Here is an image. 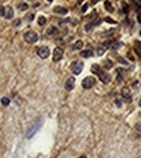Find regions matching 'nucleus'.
Masks as SVG:
<instances>
[{
	"instance_id": "obj_18",
	"label": "nucleus",
	"mask_w": 141,
	"mask_h": 158,
	"mask_svg": "<svg viewBox=\"0 0 141 158\" xmlns=\"http://www.w3.org/2000/svg\"><path fill=\"white\" fill-rule=\"evenodd\" d=\"M105 8H106V10H109V12H113L114 10L113 6H111V3H109V2H105Z\"/></svg>"
},
{
	"instance_id": "obj_7",
	"label": "nucleus",
	"mask_w": 141,
	"mask_h": 158,
	"mask_svg": "<svg viewBox=\"0 0 141 158\" xmlns=\"http://www.w3.org/2000/svg\"><path fill=\"white\" fill-rule=\"evenodd\" d=\"M64 56V51L62 48L60 47H56L55 49H53V61H60Z\"/></svg>"
},
{
	"instance_id": "obj_12",
	"label": "nucleus",
	"mask_w": 141,
	"mask_h": 158,
	"mask_svg": "<svg viewBox=\"0 0 141 158\" xmlns=\"http://www.w3.org/2000/svg\"><path fill=\"white\" fill-rule=\"evenodd\" d=\"M107 45H110V43L109 42H106V43H104L101 47L98 48V51H97V53H98V56H101V55H104V52L106 51V48H107Z\"/></svg>"
},
{
	"instance_id": "obj_6",
	"label": "nucleus",
	"mask_w": 141,
	"mask_h": 158,
	"mask_svg": "<svg viewBox=\"0 0 141 158\" xmlns=\"http://www.w3.org/2000/svg\"><path fill=\"white\" fill-rule=\"evenodd\" d=\"M36 53H38V56H39L40 58H43V60H44V58L49 57L51 51H49V48H48V47H45V45H43V47H39V48H38Z\"/></svg>"
},
{
	"instance_id": "obj_14",
	"label": "nucleus",
	"mask_w": 141,
	"mask_h": 158,
	"mask_svg": "<svg viewBox=\"0 0 141 158\" xmlns=\"http://www.w3.org/2000/svg\"><path fill=\"white\" fill-rule=\"evenodd\" d=\"M18 9L19 10H27L29 9V4L27 3H19L18 4Z\"/></svg>"
},
{
	"instance_id": "obj_31",
	"label": "nucleus",
	"mask_w": 141,
	"mask_h": 158,
	"mask_svg": "<svg viewBox=\"0 0 141 158\" xmlns=\"http://www.w3.org/2000/svg\"><path fill=\"white\" fill-rule=\"evenodd\" d=\"M140 106H141V100H140Z\"/></svg>"
},
{
	"instance_id": "obj_22",
	"label": "nucleus",
	"mask_w": 141,
	"mask_h": 158,
	"mask_svg": "<svg viewBox=\"0 0 141 158\" xmlns=\"http://www.w3.org/2000/svg\"><path fill=\"white\" fill-rule=\"evenodd\" d=\"M38 22H39V25H40V26H43V25H44V23L47 22V18L42 16V17H40V18H39V21H38Z\"/></svg>"
},
{
	"instance_id": "obj_28",
	"label": "nucleus",
	"mask_w": 141,
	"mask_h": 158,
	"mask_svg": "<svg viewBox=\"0 0 141 158\" xmlns=\"http://www.w3.org/2000/svg\"><path fill=\"white\" fill-rule=\"evenodd\" d=\"M115 105H117V106H120L122 104H120V101H115Z\"/></svg>"
},
{
	"instance_id": "obj_9",
	"label": "nucleus",
	"mask_w": 141,
	"mask_h": 158,
	"mask_svg": "<svg viewBox=\"0 0 141 158\" xmlns=\"http://www.w3.org/2000/svg\"><path fill=\"white\" fill-rule=\"evenodd\" d=\"M122 96L126 98V101H128V102H131V101H132V98H131V91H130V88H128V87L122 88Z\"/></svg>"
},
{
	"instance_id": "obj_32",
	"label": "nucleus",
	"mask_w": 141,
	"mask_h": 158,
	"mask_svg": "<svg viewBox=\"0 0 141 158\" xmlns=\"http://www.w3.org/2000/svg\"><path fill=\"white\" fill-rule=\"evenodd\" d=\"M140 35H141V31H140Z\"/></svg>"
},
{
	"instance_id": "obj_5",
	"label": "nucleus",
	"mask_w": 141,
	"mask_h": 158,
	"mask_svg": "<svg viewBox=\"0 0 141 158\" xmlns=\"http://www.w3.org/2000/svg\"><path fill=\"white\" fill-rule=\"evenodd\" d=\"M83 62L82 61H75V62H73L71 65V70H73V73L75 74V75H79L80 73H82V70H83Z\"/></svg>"
},
{
	"instance_id": "obj_13",
	"label": "nucleus",
	"mask_w": 141,
	"mask_h": 158,
	"mask_svg": "<svg viewBox=\"0 0 141 158\" xmlns=\"http://www.w3.org/2000/svg\"><path fill=\"white\" fill-rule=\"evenodd\" d=\"M4 17L10 19L13 17V9L10 8V6H8V8H5V13H4Z\"/></svg>"
},
{
	"instance_id": "obj_1",
	"label": "nucleus",
	"mask_w": 141,
	"mask_h": 158,
	"mask_svg": "<svg viewBox=\"0 0 141 158\" xmlns=\"http://www.w3.org/2000/svg\"><path fill=\"white\" fill-rule=\"evenodd\" d=\"M91 70H92V73H95V74H97L98 75V78H100V81H101L102 83H105V84H107V83H110L111 82V77L107 74V73H105V71H102L101 69H100V66L98 65H92V68H91Z\"/></svg>"
},
{
	"instance_id": "obj_27",
	"label": "nucleus",
	"mask_w": 141,
	"mask_h": 158,
	"mask_svg": "<svg viewBox=\"0 0 141 158\" xmlns=\"http://www.w3.org/2000/svg\"><path fill=\"white\" fill-rule=\"evenodd\" d=\"M19 23H21V21H19V19H17V21H15V23H13V25H15V26H18Z\"/></svg>"
},
{
	"instance_id": "obj_21",
	"label": "nucleus",
	"mask_w": 141,
	"mask_h": 158,
	"mask_svg": "<svg viewBox=\"0 0 141 158\" xmlns=\"http://www.w3.org/2000/svg\"><path fill=\"white\" fill-rule=\"evenodd\" d=\"M122 45H123L122 43H118V42H117V43H114V44H113L111 49H114V51H115V49H118V48H120V47H122Z\"/></svg>"
},
{
	"instance_id": "obj_17",
	"label": "nucleus",
	"mask_w": 141,
	"mask_h": 158,
	"mask_svg": "<svg viewBox=\"0 0 141 158\" xmlns=\"http://www.w3.org/2000/svg\"><path fill=\"white\" fill-rule=\"evenodd\" d=\"M82 47H83V42H82V40L75 42V43H74V45H73V48H74V49H80Z\"/></svg>"
},
{
	"instance_id": "obj_19",
	"label": "nucleus",
	"mask_w": 141,
	"mask_h": 158,
	"mask_svg": "<svg viewBox=\"0 0 141 158\" xmlns=\"http://www.w3.org/2000/svg\"><path fill=\"white\" fill-rule=\"evenodd\" d=\"M2 104L4 105V106H8V105H9V98L8 97H3L2 98Z\"/></svg>"
},
{
	"instance_id": "obj_15",
	"label": "nucleus",
	"mask_w": 141,
	"mask_h": 158,
	"mask_svg": "<svg viewBox=\"0 0 141 158\" xmlns=\"http://www.w3.org/2000/svg\"><path fill=\"white\" fill-rule=\"evenodd\" d=\"M100 22H101V21H100V19H98V21H96V22H93V23H88V25H87V26H85V31H91V30L93 29V26H95V25H98Z\"/></svg>"
},
{
	"instance_id": "obj_25",
	"label": "nucleus",
	"mask_w": 141,
	"mask_h": 158,
	"mask_svg": "<svg viewBox=\"0 0 141 158\" xmlns=\"http://www.w3.org/2000/svg\"><path fill=\"white\" fill-rule=\"evenodd\" d=\"M87 8H88V4H84V5H83V8H82V10H83V12H85V10H87Z\"/></svg>"
},
{
	"instance_id": "obj_29",
	"label": "nucleus",
	"mask_w": 141,
	"mask_h": 158,
	"mask_svg": "<svg viewBox=\"0 0 141 158\" xmlns=\"http://www.w3.org/2000/svg\"><path fill=\"white\" fill-rule=\"evenodd\" d=\"M29 19L31 21V19H34V15H30V17H29Z\"/></svg>"
},
{
	"instance_id": "obj_11",
	"label": "nucleus",
	"mask_w": 141,
	"mask_h": 158,
	"mask_svg": "<svg viewBox=\"0 0 141 158\" xmlns=\"http://www.w3.org/2000/svg\"><path fill=\"white\" fill-rule=\"evenodd\" d=\"M80 56L84 57V58L92 57V56H93V51H92V49H85V51H82V52H80Z\"/></svg>"
},
{
	"instance_id": "obj_23",
	"label": "nucleus",
	"mask_w": 141,
	"mask_h": 158,
	"mask_svg": "<svg viewBox=\"0 0 141 158\" xmlns=\"http://www.w3.org/2000/svg\"><path fill=\"white\" fill-rule=\"evenodd\" d=\"M4 13H5V8H4L3 5H0V17H3Z\"/></svg>"
},
{
	"instance_id": "obj_2",
	"label": "nucleus",
	"mask_w": 141,
	"mask_h": 158,
	"mask_svg": "<svg viewBox=\"0 0 141 158\" xmlns=\"http://www.w3.org/2000/svg\"><path fill=\"white\" fill-rule=\"evenodd\" d=\"M42 126H43V121H42V119H39L38 122H35V123L29 128L27 134H26V137H27V139H31V137L34 136V135L38 132V131L40 130V127H42Z\"/></svg>"
},
{
	"instance_id": "obj_24",
	"label": "nucleus",
	"mask_w": 141,
	"mask_h": 158,
	"mask_svg": "<svg viewBox=\"0 0 141 158\" xmlns=\"http://www.w3.org/2000/svg\"><path fill=\"white\" fill-rule=\"evenodd\" d=\"M135 128L139 131V132L141 134V123H136V126H135Z\"/></svg>"
},
{
	"instance_id": "obj_16",
	"label": "nucleus",
	"mask_w": 141,
	"mask_h": 158,
	"mask_svg": "<svg viewBox=\"0 0 141 158\" xmlns=\"http://www.w3.org/2000/svg\"><path fill=\"white\" fill-rule=\"evenodd\" d=\"M57 32H58L57 27H53V26H52V27H49L48 30H47V34H48V35H53V34H57Z\"/></svg>"
},
{
	"instance_id": "obj_4",
	"label": "nucleus",
	"mask_w": 141,
	"mask_h": 158,
	"mask_svg": "<svg viewBox=\"0 0 141 158\" xmlns=\"http://www.w3.org/2000/svg\"><path fill=\"white\" fill-rule=\"evenodd\" d=\"M95 84H96V79L93 78V77H87V78H84V79H83V82H82L83 88H85V89L92 88Z\"/></svg>"
},
{
	"instance_id": "obj_8",
	"label": "nucleus",
	"mask_w": 141,
	"mask_h": 158,
	"mask_svg": "<svg viewBox=\"0 0 141 158\" xmlns=\"http://www.w3.org/2000/svg\"><path fill=\"white\" fill-rule=\"evenodd\" d=\"M74 87H75V78H68V81L65 83L66 91H73Z\"/></svg>"
},
{
	"instance_id": "obj_30",
	"label": "nucleus",
	"mask_w": 141,
	"mask_h": 158,
	"mask_svg": "<svg viewBox=\"0 0 141 158\" xmlns=\"http://www.w3.org/2000/svg\"><path fill=\"white\" fill-rule=\"evenodd\" d=\"M79 158H85V157H84V156H82V157H79Z\"/></svg>"
},
{
	"instance_id": "obj_3",
	"label": "nucleus",
	"mask_w": 141,
	"mask_h": 158,
	"mask_svg": "<svg viewBox=\"0 0 141 158\" xmlns=\"http://www.w3.org/2000/svg\"><path fill=\"white\" fill-rule=\"evenodd\" d=\"M23 39H25V42L26 43H29V44H34V43H36L38 42V39H39V36H38V34L35 31H26L25 34H23Z\"/></svg>"
},
{
	"instance_id": "obj_26",
	"label": "nucleus",
	"mask_w": 141,
	"mask_h": 158,
	"mask_svg": "<svg viewBox=\"0 0 141 158\" xmlns=\"http://www.w3.org/2000/svg\"><path fill=\"white\" fill-rule=\"evenodd\" d=\"M137 21H139V22L141 23V12H140L139 15H137Z\"/></svg>"
},
{
	"instance_id": "obj_20",
	"label": "nucleus",
	"mask_w": 141,
	"mask_h": 158,
	"mask_svg": "<svg viewBox=\"0 0 141 158\" xmlns=\"http://www.w3.org/2000/svg\"><path fill=\"white\" fill-rule=\"evenodd\" d=\"M135 49H136V52H137V55L141 56V43H139V42L136 43V48H135Z\"/></svg>"
},
{
	"instance_id": "obj_10",
	"label": "nucleus",
	"mask_w": 141,
	"mask_h": 158,
	"mask_svg": "<svg viewBox=\"0 0 141 158\" xmlns=\"http://www.w3.org/2000/svg\"><path fill=\"white\" fill-rule=\"evenodd\" d=\"M53 12L57 13V15H68V9L64 8V6H56L55 9H53Z\"/></svg>"
}]
</instances>
